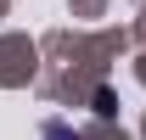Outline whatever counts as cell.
<instances>
[{"instance_id": "6da1fadb", "label": "cell", "mask_w": 146, "mask_h": 140, "mask_svg": "<svg viewBox=\"0 0 146 140\" xmlns=\"http://www.w3.org/2000/svg\"><path fill=\"white\" fill-rule=\"evenodd\" d=\"M118 106H112V90H96V118H112Z\"/></svg>"}, {"instance_id": "7a4b0ae2", "label": "cell", "mask_w": 146, "mask_h": 140, "mask_svg": "<svg viewBox=\"0 0 146 140\" xmlns=\"http://www.w3.org/2000/svg\"><path fill=\"white\" fill-rule=\"evenodd\" d=\"M45 140H79V135H73L68 123H45Z\"/></svg>"}]
</instances>
